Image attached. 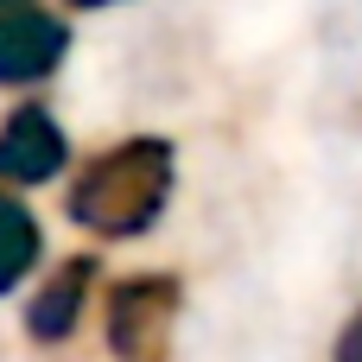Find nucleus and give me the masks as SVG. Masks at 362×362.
Segmentation results:
<instances>
[{
    "label": "nucleus",
    "mask_w": 362,
    "mask_h": 362,
    "mask_svg": "<svg viewBox=\"0 0 362 362\" xmlns=\"http://www.w3.org/2000/svg\"><path fill=\"white\" fill-rule=\"evenodd\" d=\"M172 191H178V146L159 134H134L70 172L64 210L95 242H140L165 223Z\"/></svg>",
    "instance_id": "f257e3e1"
},
{
    "label": "nucleus",
    "mask_w": 362,
    "mask_h": 362,
    "mask_svg": "<svg viewBox=\"0 0 362 362\" xmlns=\"http://www.w3.org/2000/svg\"><path fill=\"white\" fill-rule=\"evenodd\" d=\"M331 362H362V312H350V325L337 331V344H331Z\"/></svg>",
    "instance_id": "0eeeda50"
},
{
    "label": "nucleus",
    "mask_w": 362,
    "mask_h": 362,
    "mask_svg": "<svg viewBox=\"0 0 362 362\" xmlns=\"http://www.w3.org/2000/svg\"><path fill=\"white\" fill-rule=\"evenodd\" d=\"M64 6H76V13H108V6H121V0H64Z\"/></svg>",
    "instance_id": "6e6552de"
},
{
    "label": "nucleus",
    "mask_w": 362,
    "mask_h": 362,
    "mask_svg": "<svg viewBox=\"0 0 362 362\" xmlns=\"http://www.w3.org/2000/svg\"><path fill=\"white\" fill-rule=\"evenodd\" d=\"M6 6H32V0H0V13H6Z\"/></svg>",
    "instance_id": "1a4fd4ad"
},
{
    "label": "nucleus",
    "mask_w": 362,
    "mask_h": 362,
    "mask_svg": "<svg viewBox=\"0 0 362 362\" xmlns=\"http://www.w3.org/2000/svg\"><path fill=\"white\" fill-rule=\"evenodd\" d=\"M70 57V19L51 6H6L0 13V89L51 83Z\"/></svg>",
    "instance_id": "20e7f679"
},
{
    "label": "nucleus",
    "mask_w": 362,
    "mask_h": 362,
    "mask_svg": "<svg viewBox=\"0 0 362 362\" xmlns=\"http://www.w3.org/2000/svg\"><path fill=\"white\" fill-rule=\"evenodd\" d=\"M70 172V134L57 127V115L45 102H19L0 121V185L6 191H32Z\"/></svg>",
    "instance_id": "7ed1b4c3"
},
{
    "label": "nucleus",
    "mask_w": 362,
    "mask_h": 362,
    "mask_svg": "<svg viewBox=\"0 0 362 362\" xmlns=\"http://www.w3.org/2000/svg\"><path fill=\"white\" fill-rule=\"evenodd\" d=\"M38 261H45V229L25 210V197L0 185V299H13L38 274Z\"/></svg>",
    "instance_id": "423d86ee"
},
{
    "label": "nucleus",
    "mask_w": 362,
    "mask_h": 362,
    "mask_svg": "<svg viewBox=\"0 0 362 362\" xmlns=\"http://www.w3.org/2000/svg\"><path fill=\"white\" fill-rule=\"evenodd\" d=\"M178 318H185L178 274H127L102 299V344L115 362H172Z\"/></svg>",
    "instance_id": "f03ea898"
},
{
    "label": "nucleus",
    "mask_w": 362,
    "mask_h": 362,
    "mask_svg": "<svg viewBox=\"0 0 362 362\" xmlns=\"http://www.w3.org/2000/svg\"><path fill=\"white\" fill-rule=\"evenodd\" d=\"M89 312H95V255H64L38 280V293L25 299V337L32 344H70Z\"/></svg>",
    "instance_id": "39448f33"
}]
</instances>
